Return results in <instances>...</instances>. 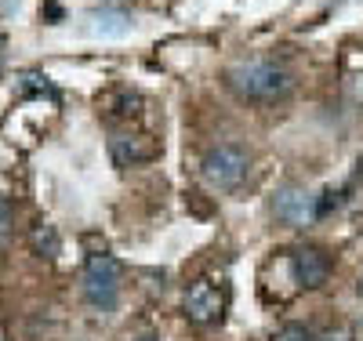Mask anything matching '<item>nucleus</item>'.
<instances>
[{
	"label": "nucleus",
	"instance_id": "obj_2",
	"mask_svg": "<svg viewBox=\"0 0 363 341\" xmlns=\"http://www.w3.org/2000/svg\"><path fill=\"white\" fill-rule=\"evenodd\" d=\"M120 262L113 255H91L84 265V298L91 308L99 313H113L116 301H120Z\"/></svg>",
	"mask_w": 363,
	"mask_h": 341
},
{
	"label": "nucleus",
	"instance_id": "obj_13",
	"mask_svg": "<svg viewBox=\"0 0 363 341\" xmlns=\"http://www.w3.org/2000/svg\"><path fill=\"white\" fill-rule=\"evenodd\" d=\"M0 341H8V334H4V327H0Z\"/></svg>",
	"mask_w": 363,
	"mask_h": 341
},
{
	"label": "nucleus",
	"instance_id": "obj_9",
	"mask_svg": "<svg viewBox=\"0 0 363 341\" xmlns=\"http://www.w3.org/2000/svg\"><path fill=\"white\" fill-rule=\"evenodd\" d=\"M87 22L102 37H120V33H128V29H131V22L124 15H116V11H102V15L95 11V15H87Z\"/></svg>",
	"mask_w": 363,
	"mask_h": 341
},
{
	"label": "nucleus",
	"instance_id": "obj_4",
	"mask_svg": "<svg viewBox=\"0 0 363 341\" xmlns=\"http://www.w3.org/2000/svg\"><path fill=\"white\" fill-rule=\"evenodd\" d=\"M182 313H186L189 323L196 327H215L225 316V294L222 287H215L211 280H193L186 291V301H182Z\"/></svg>",
	"mask_w": 363,
	"mask_h": 341
},
{
	"label": "nucleus",
	"instance_id": "obj_11",
	"mask_svg": "<svg viewBox=\"0 0 363 341\" xmlns=\"http://www.w3.org/2000/svg\"><path fill=\"white\" fill-rule=\"evenodd\" d=\"M11 233H15V207L0 196V243H8Z\"/></svg>",
	"mask_w": 363,
	"mask_h": 341
},
{
	"label": "nucleus",
	"instance_id": "obj_12",
	"mask_svg": "<svg viewBox=\"0 0 363 341\" xmlns=\"http://www.w3.org/2000/svg\"><path fill=\"white\" fill-rule=\"evenodd\" d=\"M138 341H160V337H153V334H145V337H138Z\"/></svg>",
	"mask_w": 363,
	"mask_h": 341
},
{
	"label": "nucleus",
	"instance_id": "obj_3",
	"mask_svg": "<svg viewBox=\"0 0 363 341\" xmlns=\"http://www.w3.org/2000/svg\"><path fill=\"white\" fill-rule=\"evenodd\" d=\"M203 181L215 185V189H236L240 181L247 178L251 167V152L236 142H222V145H211L203 152Z\"/></svg>",
	"mask_w": 363,
	"mask_h": 341
},
{
	"label": "nucleus",
	"instance_id": "obj_7",
	"mask_svg": "<svg viewBox=\"0 0 363 341\" xmlns=\"http://www.w3.org/2000/svg\"><path fill=\"white\" fill-rule=\"evenodd\" d=\"M109 152H113L116 167H138L145 160H153L160 152V145L153 138H145V135H113Z\"/></svg>",
	"mask_w": 363,
	"mask_h": 341
},
{
	"label": "nucleus",
	"instance_id": "obj_5",
	"mask_svg": "<svg viewBox=\"0 0 363 341\" xmlns=\"http://www.w3.org/2000/svg\"><path fill=\"white\" fill-rule=\"evenodd\" d=\"M272 214L284 222V225H309L320 218V207H316V196L306 189V185H298V181H287L277 189V196H272Z\"/></svg>",
	"mask_w": 363,
	"mask_h": 341
},
{
	"label": "nucleus",
	"instance_id": "obj_6",
	"mask_svg": "<svg viewBox=\"0 0 363 341\" xmlns=\"http://www.w3.org/2000/svg\"><path fill=\"white\" fill-rule=\"evenodd\" d=\"M294 280L298 287H306V291H320L327 280H330V255L320 251V247H301V251L294 255Z\"/></svg>",
	"mask_w": 363,
	"mask_h": 341
},
{
	"label": "nucleus",
	"instance_id": "obj_10",
	"mask_svg": "<svg viewBox=\"0 0 363 341\" xmlns=\"http://www.w3.org/2000/svg\"><path fill=\"white\" fill-rule=\"evenodd\" d=\"M269 341H316V334H313V327H306V323H284Z\"/></svg>",
	"mask_w": 363,
	"mask_h": 341
},
{
	"label": "nucleus",
	"instance_id": "obj_14",
	"mask_svg": "<svg viewBox=\"0 0 363 341\" xmlns=\"http://www.w3.org/2000/svg\"><path fill=\"white\" fill-rule=\"evenodd\" d=\"M359 294H363V280H359Z\"/></svg>",
	"mask_w": 363,
	"mask_h": 341
},
{
	"label": "nucleus",
	"instance_id": "obj_8",
	"mask_svg": "<svg viewBox=\"0 0 363 341\" xmlns=\"http://www.w3.org/2000/svg\"><path fill=\"white\" fill-rule=\"evenodd\" d=\"M29 247H33V255L40 258H55L58 251H62V240H58V229L55 225H33L29 229Z\"/></svg>",
	"mask_w": 363,
	"mask_h": 341
},
{
	"label": "nucleus",
	"instance_id": "obj_1",
	"mask_svg": "<svg viewBox=\"0 0 363 341\" xmlns=\"http://www.w3.org/2000/svg\"><path fill=\"white\" fill-rule=\"evenodd\" d=\"M225 84L244 102H284L294 91V77L277 62H236L225 69Z\"/></svg>",
	"mask_w": 363,
	"mask_h": 341
}]
</instances>
